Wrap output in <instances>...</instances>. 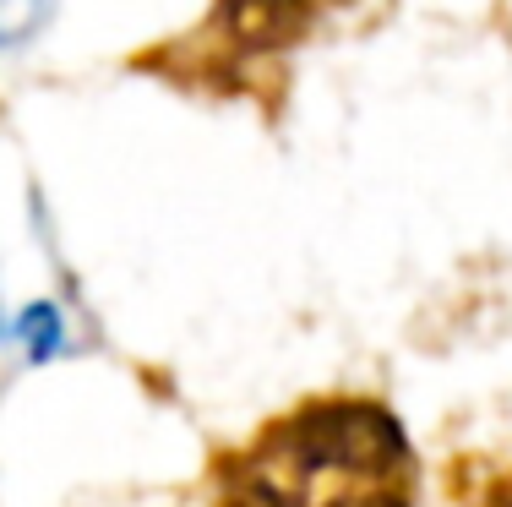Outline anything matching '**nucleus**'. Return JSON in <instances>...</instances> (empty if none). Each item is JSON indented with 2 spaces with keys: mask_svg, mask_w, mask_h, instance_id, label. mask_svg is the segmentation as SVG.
<instances>
[{
  "mask_svg": "<svg viewBox=\"0 0 512 507\" xmlns=\"http://www.w3.org/2000/svg\"><path fill=\"white\" fill-rule=\"evenodd\" d=\"M207 480L213 507H414L420 458L382 398L316 393L213 453Z\"/></svg>",
  "mask_w": 512,
  "mask_h": 507,
  "instance_id": "f257e3e1",
  "label": "nucleus"
},
{
  "mask_svg": "<svg viewBox=\"0 0 512 507\" xmlns=\"http://www.w3.org/2000/svg\"><path fill=\"white\" fill-rule=\"evenodd\" d=\"M382 0H213L197 28L142 50L137 66L218 99H267L262 77Z\"/></svg>",
  "mask_w": 512,
  "mask_h": 507,
  "instance_id": "f03ea898",
  "label": "nucleus"
},
{
  "mask_svg": "<svg viewBox=\"0 0 512 507\" xmlns=\"http://www.w3.org/2000/svg\"><path fill=\"white\" fill-rule=\"evenodd\" d=\"M17 328H22V344H28V360L44 366V360L55 355V344H60V311L50 306V300H44V306H28Z\"/></svg>",
  "mask_w": 512,
  "mask_h": 507,
  "instance_id": "7ed1b4c3",
  "label": "nucleus"
},
{
  "mask_svg": "<svg viewBox=\"0 0 512 507\" xmlns=\"http://www.w3.org/2000/svg\"><path fill=\"white\" fill-rule=\"evenodd\" d=\"M50 6L55 0H0V50L33 39L44 28V17H50Z\"/></svg>",
  "mask_w": 512,
  "mask_h": 507,
  "instance_id": "20e7f679",
  "label": "nucleus"
},
{
  "mask_svg": "<svg viewBox=\"0 0 512 507\" xmlns=\"http://www.w3.org/2000/svg\"><path fill=\"white\" fill-rule=\"evenodd\" d=\"M0 333H6V317H0Z\"/></svg>",
  "mask_w": 512,
  "mask_h": 507,
  "instance_id": "39448f33",
  "label": "nucleus"
}]
</instances>
